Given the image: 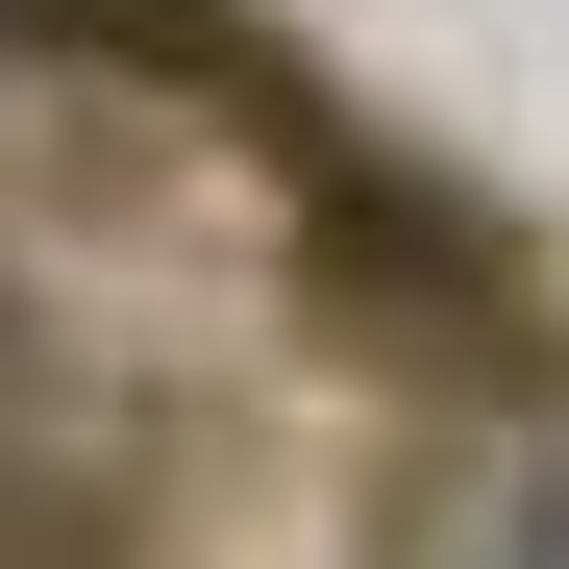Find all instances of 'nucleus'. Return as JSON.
<instances>
[{
    "instance_id": "f03ea898",
    "label": "nucleus",
    "mask_w": 569,
    "mask_h": 569,
    "mask_svg": "<svg viewBox=\"0 0 569 569\" xmlns=\"http://www.w3.org/2000/svg\"><path fill=\"white\" fill-rule=\"evenodd\" d=\"M0 26H74V50H199V0H0Z\"/></svg>"
},
{
    "instance_id": "f257e3e1",
    "label": "nucleus",
    "mask_w": 569,
    "mask_h": 569,
    "mask_svg": "<svg viewBox=\"0 0 569 569\" xmlns=\"http://www.w3.org/2000/svg\"><path fill=\"white\" fill-rule=\"evenodd\" d=\"M371 569H569V470L545 446H496V470H446V496L371 545Z\"/></svg>"
}]
</instances>
